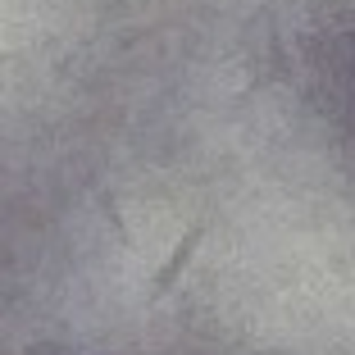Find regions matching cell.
<instances>
[{
    "instance_id": "cell-1",
    "label": "cell",
    "mask_w": 355,
    "mask_h": 355,
    "mask_svg": "<svg viewBox=\"0 0 355 355\" xmlns=\"http://www.w3.org/2000/svg\"><path fill=\"white\" fill-rule=\"evenodd\" d=\"M200 237H205V223H191V228L182 232V241L173 246V255H168V260H164V264L155 269V278H150V301H164V296L173 292V282L182 278V269H187V260L196 255Z\"/></svg>"
}]
</instances>
